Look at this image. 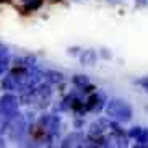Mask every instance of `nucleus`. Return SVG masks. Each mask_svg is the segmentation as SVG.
Returning a JSON list of instances; mask_svg holds the SVG:
<instances>
[{"label":"nucleus","instance_id":"f257e3e1","mask_svg":"<svg viewBox=\"0 0 148 148\" xmlns=\"http://www.w3.org/2000/svg\"><path fill=\"white\" fill-rule=\"evenodd\" d=\"M106 112L111 119H116V121H121V122H127L132 117V108L125 101H121V99L109 101L108 106H106Z\"/></svg>","mask_w":148,"mask_h":148},{"label":"nucleus","instance_id":"f03ea898","mask_svg":"<svg viewBox=\"0 0 148 148\" xmlns=\"http://www.w3.org/2000/svg\"><path fill=\"white\" fill-rule=\"evenodd\" d=\"M26 127H28L26 125V117L21 116L20 112H16L13 117L8 121V125H7L10 140H15V142L21 140L23 137H25V134H26Z\"/></svg>","mask_w":148,"mask_h":148},{"label":"nucleus","instance_id":"7ed1b4c3","mask_svg":"<svg viewBox=\"0 0 148 148\" xmlns=\"http://www.w3.org/2000/svg\"><path fill=\"white\" fill-rule=\"evenodd\" d=\"M18 106H20V99L15 95H3L0 98V114L5 117H13L18 112Z\"/></svg>","mask_w":148,"mask_h":148},{"label":"nucleus","instance_id":"20e7f679","mask_svg":"<svg viewBox=\"0 0 148 148\" xmlns=\"http://www.w3.org/2000/svg\"><path fill=\"white\" fill-rule=\"evenodd\" d=\"M39 127L46 132V134L54 137V135H57L60 132V121H59L57 116L47 114V116H42V117L39 119Z\"/></svg>","mask_w":148,"mask_h":148},{"label":"nucleus","instance_id":"39448f33","mask_svg":"<svg viewBox=\"0 0 148 148\" xmlns=\"http://www.w3.org/2000/svg\"><path fill=\"white\" fill-rule=\"evenodd\" d=\"M86 142V138H85V135L80 134V132H75V134H70L67 135L65 138H64V142L60 143V147L67 148V147H83V145Z\"/></svg>","mask_w":148,"mask_h":148},{"label":"nucleus","instance_id":"423d86ee","mask_svg":"<svg viewBox=\"0 0 148 148\" xmlns=\"http://www.w3.org/2000/svg\"><path fill=\"white\" fill-rule=\"evenodd\" d=\"M103 104H104V96L101 95V93H96V95H91L88 98V101L85 103V108H86V111L99 112Z\"/></svg>","mask_w":148,"mask_h":148},{"label":"nucleus","instance_id":"0eeeda50","mask_svg":"<svg viewBox=\"0 0 148 148\" xmlns=\"http://www.w3.org/2000/svg\"><path fill=\"white\" fill-rule=\"evenodd\" d=\"M10 67V57H8V49L0 44V77L8 70Z\"/></svg>","mask_w":148,"mask_h":148},{"label":"nucleus","instance_id":"6e6552de","mask_svg":"<svg viewBox=\"0 0 148 148\" xmlns=\"http://www.w3.org/2000/svg\"><path fill=\"white\" fill-rule=\"evenodd\" d=\"M96 59H98V56H96L95 51H91V49H88V51H83L82 56H80V60H82L83 65L86 67H91L96 64Z\"/></svg>","mask_w":148,"mask_h":148},{"label":"nucleus","instance_id":"1a4fd4ad","mask_svg":"<svg viewBox=\"0 0 148 148\" xmlns=\"http://www.w3.org/2000/svg\"><path fill=\"white\" fill-rule=\"evenodd\" d=\"M44 80L47 83H60V82H64V75L60 73V72H46L44 73Z\"/></svg>","mask_w":148,"mask_h":148},{"label":"nucleus","instance_id":"9d476101","mask_svg":"<svg viewBox=\"0 0 148 148\" xmlns=\"http://www.w3.org/2000/svg\"><path fill=\"white\" fill-rule=\"evenodd\" d=\"M72 82H73L75 86L82 88V90L90 85V80H88V77H85V75H75L73 78H72Z\"/></svg>","mask_w":148,"mask_h":148},{"label":"nucleus","instance_id":"9b49d317","mask_svg":"<svg viewBox=\"0 0 148 148\" xmlns=\"http://www.w3.org/2000/svg\"><path fill=\"white\" fill-rule=\"evenodd\" d=\"M2 86H3L5 90H18V83H16V80L10 75V77H5V80L2 82Z\"/></svg>","mask_w":148,"mask_h":148},{"label":"nucleus","instance_id":"f8f14e48","mask_svg":"<svg viewBox=\"0 0 148 148\" xmlns=\"http://www.w3.org/2000/svg\"><path fill=\"white\" fill-rule=\"evenodd\" d=\"M42 5V0H26V12H33V10H38Z\"/></svg>","mask_w":148,"mask_h":148},{"label":"nucleus","instance_id":"ddd939ff","mask_svg":"<svg viewBox=\"0 0 148 148\" xmlns=\"http://www.w3.org/2000/svg\"><path fill=\"white\" fill-rule=\"evenodd\" d=\"M135 140H137V142H140L137 147H140V145H148V130H147V129H142L140 135H138Z\"/></svg>","mask_w":148,"mask_h":148},{"label":"nucleus","instance_id":"4468645a","mask_svg":"<svg viewBox=\"0 0 148 148\" xmlns=\"http://www.w3.org/2000/svg\"><path fill=\"white\" fill-rule=\"evenodd\" d=\"M8 117H5V116H2L0 114V134H3L5 129H7V125H8Z\"/></svg>","mask_w":148,"mask_h":148},{"label":"nucleus","instance_id":"2eb2a0df","mask_svg":"<svg viewBox=\"0 0 148 148\" xmlns=\"http://www.w3.org/2000/svg\"><path fill=\"white\" fill-rule=\"evenodd\" d=\"M140 132H142V127H132L130 132H129V135H130L132 138H137L140 135Z\"/></svg>","mask_w":148,"mask_h":148},{"label":"nucleus","instance_id":"dca6fc26","mask_svg":"<svg viewBox=\"0 0 148 148\" xmlns=\"http://www.w3.org/2000/svg\"><path fill=\"white\" fill-rule=\"evenodd\" d=\"M138 85H142V86H143V90L148 93V77H145V78L138 80Z\"/></svg>","mask_w":148,"mask_h":148},{"label":"nucleus","instance_id":"f3484780","mask_svg":"<svg viewBox=\"0 0 148 148\" xmlns=\"http://www.w3.org/2000/svg\"><path fill=\"white\" fill-rule=\"evenodd\" d=\"M3 145H5V142H3L2 138H0V147H3Z\"/></svg>","mask_w":148,"mask_h":148},{"label":"nucleus","instance_id":"a211bd4d","mask_svg":"<svg viewBox=\"0 0 148 148\" xmlns=\"http://www.w3.org/2000/svg\"><path fill=\"white\" fill-rule=\"evenodd\" d=\"M5 2H10V0H0V3H5Z\"/></svg>","mask_w":148,"mask_h":148},{"label":"nucleus","instance_id":"6ab92c4d","mask_svg":"<svg viewBox=\"0 0 148 148\" xmlns=\"http://www.w3.org/2000/svg\"><path fill=\"white\" fill-rule=\"evenodd\" d=\"M25 2H26V0H25Z\"/></svg>","mask_w":148,"mask_h":148}]
</instances>
